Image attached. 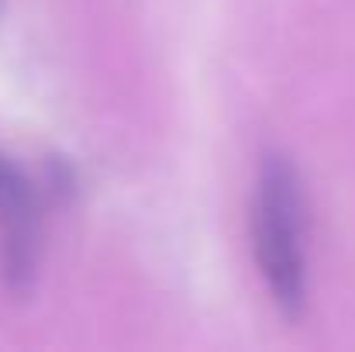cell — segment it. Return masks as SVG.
<instances>
[{
	"instance_id": "1",
	"label": "cell",
	"mask_w": 355,
	"mask_h": 352,
	"mask_svg": "<svg viewBox=\"0 0 355 352\" xmlns=\"http://www.w3.org/2000/svg\"><path fill=\"white\" fill-rule=\"evenodd\" d=\"M307 208L293 162L266 156L255 180L252 204V249L262 283L279 311L300 315L307 301Z\"/></svg>"
},
{
	"instance_id": "2",
	"label": "cell",
	"mask_w": 355,
	"mask_h": 352,
	"mask_svg": "<svg viewBox=\"0 0 355 352\" xmlns=\"http://www.w3.org/2000/svg\"><path fill=\"white\" fill-rule=\"evenodd\" d=\"M42 255V197L28 173L0 152V273L14 294L35 287Z\"/></svg>"
}]
</instances>
